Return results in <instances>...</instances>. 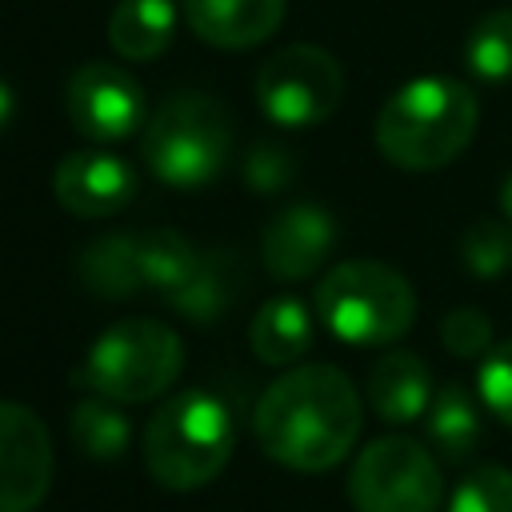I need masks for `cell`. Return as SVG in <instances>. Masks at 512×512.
Here are the masks:
<instances>
[{"mask_svg": "<svg viewBox=\"0 0 512 512\" xmlns=\"http://www.w3.org/2000/svg\"><path fill=\"white\" fill-rule=\"evenodd\" d=\"M364 424L356 384L336 364H300L276 376L252 412L256 444L268 460L292 472L336 468Z\"/></svg>", "mask_w": 512, "mask_h": 512, "instance_id": "6da1fadb", "label": "cell"}, {"mask_svg": "<svg viewBox=\"0 0 512 512\" xmlns=\"http://www.w3.org/2000/svg\"><path fill=\"white\" fill-rule=\"evenodd\" d=\"M476 92L456 76H416L376 112V148L388 164L432 172L452 164L476 136Z\"/></svg>", "mask_w": 512, "mask_h": 512, "instance_id": "7a4b0ae2", "label": "cell"}, {"mask_svg": "<svg viewBox=\"0 0 512 512\" xmlns=\"http://www.w3.org/2000/svg\"><path fill=\"white\" fill-rule=\"evenodd\" d=\"M232 444L236 432L228 404L204 388H184L148 416L144 468L160 488L192 492L224 472Z\"/></svg>", "mask_w": 512, "mask_h": 512, "instance_id": "3957f363", "label": "cell"}, {"mask_svg": "<svg viewBox=\"0 0 512 512\" xmlns=\"http://www.w3.org/2000/svg\"><path fill=\"white\" fill-rule=\"evenodd\" d=\"M320 324L356 348H380L400 340L416 320V292L384 260H344L324 272L316 288Z\"/></svg>", "mask_w": 512, "mask_h": 512, "instance_id": "277c9868", "label": "cell"}, {"mask_svg": "<svg viewBox=\"0 0 512 512\" xmlns=\"http://www.w3.org/2000/svg\"><path fill=\"white\" fill-rule=\"evenodd\" d=\"M184 368V340L148 316L108 324L84 352L76 380L104 400L144 404L164 396Z\"/></svg>", "mask_w": 512, "mask_h": 512, "instance_id": "5b68a950", "label": "cell"}, {"mask_svg": "<svg viewBox=\"0 0 512 512\" xmlns=\"http://www.w3.org/2000/svg\"><path fill=\"white\" fill-rule=\"evenodd\" d=\"M228 148L232 120L224 104H216L204 92H180L164 100L148 116L140 140V156L152 168V176L180 192L212 184L228 160Z\"/></svg>", "mask_w": 512, "mask_h": 512, "instance_id": "8992f818", "label": "cell"}, {"mask_svg": "<svg viewBox=\"0 0 512 512\" xmlns=\"http://www.w3.org/2000/svg\"><path fill=\"white\" fill-rule=\"evenodd\" d=\"M440 496V464L412 436H376L348 472V500L356 512H436Z\"/></svg>", "mask_w": 512, "mask_h": 512, "instance_id": "52a82bcc", "label": "cell"}, {"mask_svg": "<svg viewBox=\"0 0 512 512\" xmlns=\"http://www.w3.org/2000/svg\"><path fill=\"white\" fill-rule=\"evenodd\" d=\"M344 72L332 52L316 44H288L256 72V104L280 128H312L336 112Z\"/></svg>", "mask_w": 512, "mask_h": 512, "instance_id": "ba28073f", "label": "cell"}, {"mask_svg": "<svg viewBox=\"0 0 512 512\" xmlns=\"http://www.w3.org/2000/svg\"><path fill=\"white\" fill-rule=\"evenodd\" d=\"M64 112L80 136H88L96 144H112V140H124L136 128H144L148 100H144L140 80L128 68L96 60V64H80L68 76Z\"/></svg>", "mask_w": 512, "mask_h": 512, "instance_id": "9c48e42d", "label": "cell"}, {"mask_svg": "<svg viewBox=\"0 0 512 512\" xmlns=\"http://www.w3.org/2000/svg\"><path fill=\"white\" fill-rule=\"evenodd\" d=\"M52 464L44 420L16 400H0V512H32L52 488Z\"/></svg>", "mask_w": 512, "mask_h": 512, "instance_id": "30bf717a", "label": "cell"}, {"mask_svg": "<svg viewBox=\"0 0 512 512\" xmlns=\"http://www.w3.org/2000/svg\"><path fill=\"white\" fill-rule=\"evenodd\" d=\"M332 248H336V220L320 204L280 208L260 236L264 268L276 280H308L312 272L324 268Z\"/></svg>", "mask_w": 512, "mask_h": 512, "instance_id": "8fae6325", "label": "cell"}, {"mask_svg": "<svg viewBox=\"0 0 512 512\" xmlns=\"http://www.w3.org/2000/svg\"><path fill=\"white\" fill-rule=\"evenodd\" d=\"M52 192H56V204L68 208L72 216L100 220V216L120 212L136 196V172L120 156L88 148V152H72L56 164Z\"/></svg>", "mask_w": 512, "mask_h": 512, "instance_id": "7c38bea8", "label": "cell"}, {"mask_svg": "<svg viewBox=\"0 0 512 512\" xmlns=\"http://www.w3.org/2000/svg\"><path fill=\"white\" fill-rule=\"evenodd\" d=\"M188 28L216 48H252L268 40L280 20L288 0H180Z\"/></svg>", "mask_w": 512, "mask_h": 512, "instance_id": "4fadbf2b", "label": "cell"}, {"mask_svg": "<svg viewBox=\"0 0 512 512\" xmlns=\"http://www.w3.org/2000/svg\"><path fill=\"white\" fill-rule=\"evenodd\" d=\"M432 404V372L416 352L392 348L368 368V408L388 424H412Z\"/></svg>", "mask_w": 512, "mask_h": 512, "instance_id": "5bb4252c", "label": "cell"}, {"mask_svg": "<svg viewBox=\"0 0 512 512\" xmlns=\"http://www.w3.org/2000/svg\"><path fill=\"white\" fill-rule=\"evenodd\" d=\"M76 276L80 284L100 296V300H128L144 292V272H140V236L128 232H108L96 236L92 244L80 248L76 256Z\"/></svg>", "mask_w": 512, "mask_h": 512, "instance_id": "9a60e30c", "label": "cell"}, {"mask_svg": "<svg viewBox=\"0 0 512 512\" xmlns=\"http://www.w3.org/2000/svg\"><path fill=\"white\" fill-rule=\"evenodd\" d=\"M248 344L260 364L288 368L312 348V312L296 296H272L252 316Z\"/></svg>", "mask_w": 512, "mask_h": 512, "instance_id": "2e32d148", "label": "cell"}, {"mask_svg": "<svg viewBox=\"0 0 512 512\" xmlns=\"http://www.w3.org/2000/svg\"><path fill=\"white\" fill-rule=\"evenodd\" d=\"M176 36L172 0H120L108 16V44L124 60H156Z\"/></svg>", "mask_w": 512, "mask_h": 512, "instance_id": "e0dca14e", "label": "cell"}, {"mask_svg": "<svg viewBox=\"0 0 512 512\" xmlns=\"http://www.w3.org/2000/svg\"><path fill=\"white\" fill-rule=\"evenodd\" d=\"M424 428L432 448L448 460V464H464L476 448H480V412L476 400L464 384L448 380L432 392V404L424 412Z\"/></svg>", "mask_w": 512, "mask_h": 512, "instance_id": "ac0fdd59", "label": "cell"}, {"mask_svg": "<svg viewBox=\"0 0 512 512\" xmlns=\"http://www.w3.org/2000/svg\"><path fill=\"white\" fill-rule=\"evenodd\" d=\"M68 436L80 448V456H88L96 464H116L132 444V424H128V416L120 412L116 400L88 396L72 408Z\"/></svg>", "mask_w": 512, "mask_h": 512, "instance_id": "d6986e66", "label": "cell"}, {"mask_svg": "<svg viewBox=\"0 0 512 512\" xmlns=\"http://www.w3.org/2000/svg\"><path fill=\"white\" fill-rule=\"evenodd\" d=\"M204 252H196L180 232L172 228H152L140 232V272H144V292L156 296H172L176 288H184V280L196 272Z\"/></svg>", "mask_w": 512, "mask_h": 512, "instance_id": "ffe728a7", "label": "cell"}, {"mask_svg": "<svg viewBox=\"0 0 512 512\" xmlns=\"http://www.w3.org/2000/svg\"><path fill=\"white\" fill-rule=\"evenodd\" d=\"M232 260L220 252H204L196 272L168 296V308L180 312L192 324H212L228 304H232Z\"/></svg>", "mask_w": 512, "mask_h": 512, "instance_id": "44dd1931", "label": "cell"}, {"mask_svg": "<svg viewBox=\"0 0 512 512\" xmlns=\"http://www.w3.org/2000/svg\"><path fill=\"white\" fill-rule=\"evenodd\" d=\"M464 64L488 84L512 80V8H492L472 24L464 40Z\"/></svg>", "mask_w": 512, "mask_h": 512, "instance_id": "7402d4cb", "label": "cell"}, {"mask_svg": "<svg viewBox=\"0 0 512 512\" xmlns=\"http://www.w3.org/2000/svg\"><path fill=\"white\" fill-rule=\"evenodd\" d=\"M460 264L480 280L504 276L512 268V224L496 216H476L460 236Z\"/></svg>", "mask_w": 512, "mask_h": 512, "instance_id": "603a6c76", "label": "cell"}, {"mask_svg": "<svg viewBox=\"0 0 512 512\" xmlns=\"http://www.w3.org/2000/svg\"><path fill=\"white\" fill-rule=\"evenodd\" d=\"M448 512H512V472L500 464L472 468L456 484Z\"/></svg>", "mask_w": 512, "mask_h": 512, "instance_id": "cb8c5ba5", "label": "cell"}, {"mask_svg": "<svg viewBox=\"0 0 512 512\" xmlns=\"http://www.w3.org/2000/svg\"><path fill=\"white\" fill-rule=\"evenodd\" d=\"M476 388H480V400L484 408L512 428V340L496 344L484 364H480V376H476Z\"/></svg>", "mask_w": 512, "mask_h": 512, "instance_id": "d4e9b609", "label": "cell"}, {"mask_svg": "<svg viewBox=\"0 0 512 512\" xmlns=\"http://www.w3.org/2000/svg\"><path fill=\"white\" fill-rule=\"evenodd\" d=\"M440 344L452 356H460V360L492 352V320H488V312H480V308H452L440 320Z\"/></svg>", "mask_w": 512, "mask_h": 512, "instance_id": "484cf974", "label": "cell"}, {"mask_svg": "<svg viewBox=\"0 0 512 512\" xmlns=\"http://www.w3.org/2000/svg\"><path fill=\"white\" fill-rule=\"evenodd\" d=\"M292 156L288 152H280L276 144H256L252 152H248V160H244V180H248V188L252 192H260V196H272V192H280L288 180H292Z\"/></svg>", "mask_w": 512, "mask_h": 512, "instance_id": "4316f807", "label": "cell"}, {"mask_svg": "<svg viewBox=\"0 0 512 512\" xmlns=\"http://www.w3.org/2000/svg\"><path fill=\"white\" fill-rule=\"evenodd\" d=\"M12 116H16V96H12L8 80H0V132L12 124Z\"/></svg>", "mask_w": 512, "mask_h": 512, "instance_id": "83f0119b", "label": "cell"}, {"mask_svg": "<svg viewBox=\"0 0 512 512\" xmlns=\"http://www.w3.org/2000/svg\"><path fill=\"white\" fill-rule=\"evenodd\" d=\"M500 212H504V220L512 224V172H508V180H504V188H500Z\"/></svg>", "mask_w": 512, "mask_h": 512, "instance_id": "f1b7e54d", "label": "cell"}]
</instances>
